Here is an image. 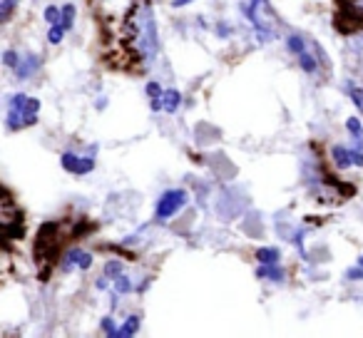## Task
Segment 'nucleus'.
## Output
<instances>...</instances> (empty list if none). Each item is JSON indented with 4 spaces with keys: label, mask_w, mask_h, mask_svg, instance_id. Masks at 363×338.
Wrapping results in <instances>:
<instances>
[{
    "label": "nucleus",
    "mask_w": 363,
    "mask_h": 338,
    "mask_svg": "<svg viewBox=\"0 0 363 338\" xmlns=\"http://www.w3.org/2000/svg\"><path fill=\"white\" fill-rule=\"evenodd\" d=\"M256 259L261 263H276L279 261V249H259V251H256Z\"/></svg>",
    "instance_id": "12"
},
{
    "label": "nucleus",
    "mask_w": 363,
    "mask_h": 338,
    "mask_svg": "<svg viewBox=\"0 0 363 338\" xmlns=\"http://www.w3.org/2000/svg\"><path fill=\"white\" fill-rule=\"evenodd\" d=\"M147 94H150V97H162V94H164V90H162V85H157V82H150V85H147Z\"/></svg>",
    "instance_id": "25"
},
{
    "label": "nucleus",
    "mask_w": 363,
    "mask_h": 338,
    "mask_svg": "<svg viewBox=\"0 0 363 338\" xmlns=\"http://www.w3.org/2000/svg\"><path fill=\"white\" fill-rule=\"evenodd\" d=\"M72 266L90 269V266H92V254L85 251V249H70V254H67V259H65V269H72Z\"/></svg>",
    "instance_id": "8"
},
{
    "label": "nucleus",
    "mask_w": 363,
    "mask_h": 338,
    "mask_svg": "<svg viewBox=\"0 0 363 338\" xmlns=\"http://www.w3.org/2000/svg\"><path fill=\"white\" fill-rule=\"evenodd\" d=\"M62 167L67 169V172H72V174H87V172H92V167H95V159L92 157L80 159L72 152H65L62 154Z\"/></svg>",
    "instance_id": "6"
},
{
    "label": "nucleus",
    "mask_w": 363,
    "mask_h": 338,
    "mask_svg": "<svg viewBox=\"0 0 363 338\" xmlns=\"http://www.w3.org/2000/svg\"><path fill=\"white\" fill-rule=\"evenodd\" d=\"M38 112H40V100L18 92L10 97V110H8V117H5V125H8V130L30 127V125L38 122Z\"/></svg>",
    "instance_id": "1"
},
{
    "label": "nucleus",
    "mask_w": 363,
    "mask_h": 338,
    "mask_svg": "<svg viewBox=\"0 0 363 338\" xmlns=\"http://www.w3.org/2000/svg\"><path fill=\"white\" fill-rule=\"evenodd\" d=\"M38 67H40L38 55H22L18 62H15V75H18L20 80H28Z\"/></svg>",
    "instance_id": "9"
},
{
    "label": "nucleus",
    "mask_w": 363,
    "mask_h": 338,
    "mask_svg": "<svg viewBox=\"0 0 363 338\" xmlns=\"http://www.w3.org/2000/svg\"><path fill=\"white\" fill-rule=\"evenodd\" d=\"M299 62H301V67H304L306 73H316V67H319V65H316V60L308 55L306 50L301 53V55H299Z\"/></svg>",
    "instance_id": "17"
},
{
    "label": "nucleus",
    "mask_w": 363,
    "mask_h": 338,
    "mask_svg": "<svg viewBox=\"0 0 363 338\" xmlns=\"http://www.w3.org/2000/svg\"><path fill=\"white\" fill-rule=\"evenodd\" d=\"M137 328H139V319H137V316H130V319L125 321V328H119V336H132Z\"/></svg>",
    "instance_id": "16"
},
{
    "label": "nucleus",
    "mask_w": 363,
    "mask_h": 338,
    "mask_svg": "<svg viewBox=\"0 0 363 338\" xmlns=\"http://www.w3.org/2000/svg\"><path fill=\"white\" fill-rule=\"evenodd\" d=\"M351 100L356 102V107L363 112V90L361 87H351Z\"/></svg>",
    "instance_id": "22"
},
{
    "label": "nucleus",
    "mask_w": 363,
    "mask_h": 338,
    "mask_svg": "<svg viewBox=\"0 0 363 338\" xmlns=\"http://www.w3.org/2000/svg\"><path fill=\"white\" fill-rule=\"evenodd\" d=\"M288 50L296 53V55H301V53H304V40L299 38V35H291V38H288Z\"/></svg>",
    "instance_id": "18"
},
{
    "label": "nucleus",
    "mask_w": 363,
    "mask_h": 338,
    "mask_svg": "<svg viewBox=\"0 0 363 338\" xmlns=\"http://www.w3.org/2000/svg\"><path fill=\"white\" fill-rule=\"evenodd\" d=\"M346 125H348V132H351V134H353L358 142H363V125L358 122V117H351Z\"/></svg>",
    "instance_id": "15"
},
{
    "label": "nucleus",
    "mask_w": 363,
    "mask_h": 338,
    "mask_svg": "<svg viewBox=\"0 0 363 338\" xmlns=\"http://www.w3.org/2000/svg\"><path fill=\"white\" fill-rule=\"evenodd\" d=\"M115 288L119 291V294H127V291L132 288V283H130V279H127V276H117V279H115Z\"/></svg>",
    "instance_id": "21"
},
{
    "label": "nucleus",
    "mask_w": 363,
    "mask_h": 338,
    "mask_svg": "<svg viewBox=\"0 0 363 338\" xmlns=\"http://www.w3.org/2000/svg\"><path fill=\"white\" fill-rule=\"evenodd\" d=\"M247 15L254 20V25L259 30V38L267 40L271 35V22H274V15H271V8H269L267 0H254V5L247 8Z\"/></svg>",
    "instance_id": "5"
},
{
    "label": "nucleus",
    "mask_w": 363,
    "mask_h": 338,
    "mask_svg": "<svg viewBox=\"0 0 363 338\" xmlns=\"http://www.w3.org/2000/svg\"><path fill=\"white\" fill-rule=\"evenodd\" d=\"M72 20H75V5H65V8H62V15H60V25H62L65 30H70V28H72Z\"/></svg>",
    "instance_id": "13"
},
{
    "label": "nucleus",
    "mask_w": 363,
    "mask_h": 338,
    "mask_svg": "<svg viewBox=\"0 0 363 338\" xmlns=\"http://www.w3.org/2000/svg\"><path fill=\"white\" fill-rule=\"evenodd\" d=\"M58 246H60V224H55V222L42 224L38 231V239H35V259H38V263L53 261Z\"/></svg>",
    "instance_id": "2"
},
{
    "label": "nucleus",
    "mask_w": 363,
    "mask_h": 338,
    "mask_svg": "<svg viewBox=\"0 0 363 338\" xmlns=\"http://www.w3.org/2000/svg\"><path fill=\"white\" fill-rule=\"evenodd\" d=\"M3 60H5V65L15 67V53H5V55H3Z\"/></svg>",
    "instance_id": "28"
},
{
    "label": "nucleus",
    "mask_w": 363,
    "mask_h": 338,
    "mask_svg": "<svg viewBox=\"0 0 363 338\" xmlns=\"http://www.w3.org/2000/svg\"><path fill=\"white\" fill-rule=\"evenodd\" d=\"M179 102H182V94L177 92V90H167L162 97H154V100H152V110H154V112H157V110H164V112H177Z\"/></svg>",
    "instance_id": "7"
},
{
    "label": "nucleus",
    "mask_w": 363,
    "mask_h": 338,
    "mask_svg": "<svg viewBox=\"0 0 363 338\" xmlns=\"http://www.w3.org/2000/svg\"><path fill=\"white\" fill-rule=\"evenodd\" d=\"M60 15H62V10L58 5H47V10H45V20L47 22H60Z\"/></svg>",
    "instance_id": "19"
},
{
    "label": "nucleus",
    "mask_w": 363,
    "mask_h": 338,
    "mask_svg": "<svg viewBox=\"0 0 363 338\" xmlns=\"http://www.w3.org/2000/svg\"><path fill=\"white\" fill-rule=\"evenodd\" d=\"M102 331H105V333H110V336H119V328H115L112 319H102Z\"/></svg>",
    "instance_id": "23"
},
{
    "label": "nucleus",
    "mask_w": 363,
    "mask_h": 338,
    "mask_svg": "<svg viewBox=\"0 0 363 338\" xmlns=\"http://www.w3.org/2000/svg\"><path fill=\"white\" fill-rule=\"evenodd\" d=\"M105 276H110V279H117V276H122V269H119V263H107V269H105Z\"/></svg>",
    "instance_id": "24"
},
{
    "label": "nucleus",
    "mask_w": 363,
    "mask_h": 338,
    "mask_svg": "<svg viewBox=\"0 0 363 338\" xmlns=\"http://www.w3.org/2000/svg\"><path fill=\"white\" fill-rule=\"evenodd\" d=\"M0 224H3V236H5V242L20 239V236L25 234V229H22V214H20V209H15V204H13L10 191H5V197H3Z\"/></svg>",
    "instance_id": "3"
},
{
    "label": "nucleus",
    "mask_w": 363,
    "mask_h": 338,
    "mask_svg": "<svg viewBox=\"0 0 363 338\" xmlns=\"http://www.w3.org/2000/svg\"><path fill=\"white\" fill-rule=\"evenodd\" d=\"M346 276H348V279H363V266H358V269H348Z\"/></svg>",
    "instance_id": "26"
},
{
    "label": "nucleus",
    "mask_w": 363,
    "mask_h": 338,
    "mask_svg": "<svg viewBox=\"0 0 363 338\" xmlns=\"http://www.w3.org/2000/svg\"><path fill=\"white\" fill-rule=\"evenodd\" d=\"M191 0H172V8H182V5H187Z\"/></svg>",
    "instance_id": "29"
},
{
    "label": "nucleus",
    "mask_w": 363,
    "mask_h": 338,
    "mask_svg": "<svg viewBox=\"0 0 363 338\" xmlns=\"http://www.w3.org/2000/svg\"><path fill=\"white\" fill-rule=\"evenodd\" d=\"M333 159H336L338 169H346L353 164V157H351V152L346 150V147H333Z\"/></svg>",
    "instance_id": "11"
},
{
    "label": "nucleus",
    "mask_w": 363,
    "mask_h": 338,
    "mask_svg": "<svg viewBox=\"0 0 363 338\" xmlns=\"http://www.w3.org/2000/svg\"><path fill=\"white\" fill-rule=\"evenodd\" d=\"M256 276H259V279H271V281H281V279H284V271H281L279 266H274V263H264V266L256 271Z\"/></svg>",
    "instance_id": "10"
},
{
    "label": "nucleus",
    "mask_w": 363,
    "mask_h": 338,
    "mask_svg": "<svg viewBox=\"0 0 363 338\" xmlns=\"http://www.w3.org/2000/svg\"><path fill=\"white\" fill-rule=\"evenodd\" d=\"M187 204V191L184 189H170L159 197L157 202V219H170L179 209Z\"/></svg>",
    "instance_id": "4"
},
{
    "label": "nucleus",
    "mask_w": 363,
    "mask_h": 338,
    "mask_svg": "<svg viewBox=\"0 0 363 338\" xmlns=\"http://www.w3.org/2000/svg\"><path fill=\"white\" fill-rule=\"evenodd\" d=\"M15 3H18V0H0V10H3V15H0V18H3V20L10 18V13H13Z\"/></svg>",
    "instance_id": "20"
},
{
    "label": "nucleus",
    "mask_w": 363,
    "mask_h": 338,
    "mask_svg": "<svg viewBox=\"0 0 363 338\" xmlns=\"http://www.w3.org/2000/svg\"><path fill=\"white\" fill-rule=\"evenodd\" d=\"M351 157H353V164L363 167V150H353L351 152Z\"/></svg>",
    "instance_id": "27"
},
{
    "label": "nucleus",
    "mask_w": 363,
    "mask_h": 338,
    "mask_svg": "<svg viewBox=\"0 0 363 338\" xmlns=\"http://www.w3.org/2000/svg\"><path fill=\"white\" fill-rule=\"evenodd\" d=\"M65 33H67V30H65V28H62L60 22H55V25L50 28V33H47V40H50L53 45H58V42H62V38H65Z\"/></svg>",
    "instance_id": "14"
}]
</instances>
